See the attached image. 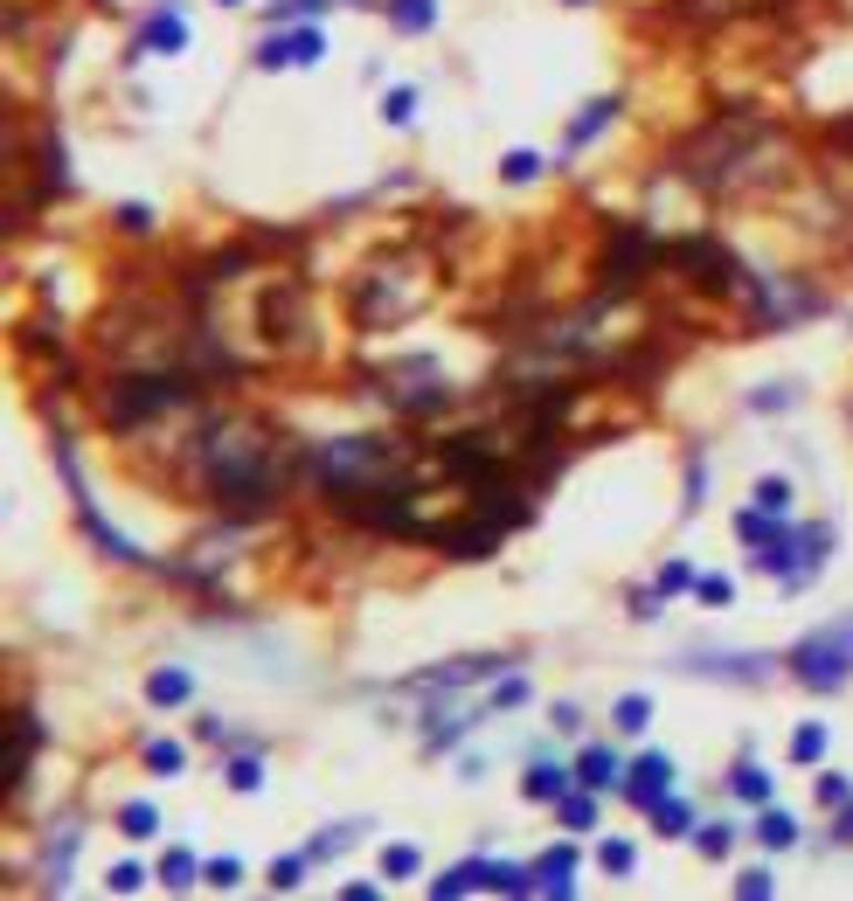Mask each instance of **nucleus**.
Wrapping results in <instances>:
<instances>
[{
	"label": "nucleus",
	"mask_w": 853,
	"mask_h": 901,
	"mask_svg": "<svg viewBox=\"0 0 853 901\" xmlns=\"http://www.w3.org/2000/svg\"><path fill=\"white\" fill-rule=\"evenodd\" d=\"M305 479V444H284L278 430H264L257 417L237 409H216L201 417L188 437V485L201 506H216L222 521H264L284 506V493Z\"/></svg>",
	"instance_id": "f257e3e1"
},
{
	"label": "nucleus",
	"mask_w": 853,
	"mask_h": 901,
	"mask_svg": "<svg viewBox=\"0 0 853 901\" xmlns=\"http://www.w3.org/2000/svg\"><path fill=\"white\" fill-rule=\"evenodd\" d=\"M49 458H56V472H63V493H70V513L84 521V534H91V548L105 555V562H118V569H167V562H153L146 548H133L105 513H97V493H91V479H84V465H76V444H70V430H56L49 437Z\"/></svg>",
	"instance_id": "f03ea898"
},
{
	"label": "nucleus",
	"mask_w": 853,
	"mask_h": 901,
	"mask_svg": "<svg viewBox=\"0 0 853 901\" xmlns=\"http://www.w3.org/2000/svg\"><path fill=\"white\" fill-rule=\"evenodd\" d=\"M784 673L805 687V693H840V687L853 680V610L798 638V646L784 652Z\"/></svg>",
	"instance_id": "7ed1b4c3"
},
{
	"label": "nucleus",
	"mask_w": 853,
	"mask_h": 901,
	"mask_svg": "<svg viewBox=\"0 0 853 901\" xmlns=\"http://www.w3.org/2000/svg\"><path fill=\"white\" fill-rule=\"evenodd\" d=\"M674 673H694V680H721V687H770L784 673L778 652H715V646H694L680 659H666Z\"/></svg>",
	"instance_id": "20e7f679"
},
{
	"label": "nucleus",
	"mask_w": 853,
	"mask_h": 901,
	"mask_svg": "<svg viewBox=\"0 0 853 901\" xmlns=\"http://www.w3.org/2000/svg\"><path fill=\"white\" fill-rule=\"evenodd\" d=\"M833 541H840V527H833V521H805V527H791V541L778 548V569H770L784 597H805V589L819 583L825 555H833Z\"/></svg>",
	"instance_id": "39448f33"
},
{
	"label": "nucleus",
	"mask_w": 853,
	"mask_h": 901,
	"mask_svg": "<svg viewBox=\"0 0 853 901\" xmlns=\"http://www.w3.org/2000/svg\"><path fill=\"white\" fill-rule=\"evenodd\" d=\"M507 652H472V659H451V666H424V673H409L403 687L409 693H458V687H486V680H500L507 673Z\"/></svg>",
	"instance_id": "423d86ee"
},
{
	"label": "nucleus",
	"mask_w": 853,
	"mask_h": 901,
	"mask_svg": "<svg viewBox=\"0 0 853 901\" xmlns=\"http://www.w3.org/2000/svg\"><path fill=\"white\" fill-rule=\"evenodd\" d=\"M736 541H742V548H749V569H778V548H784V541H791V521H784V513H763L757 500H749V506H736Z\"/></svg>",
	"instance_id": "0eeeda50"
},
{
	"label": "nucleus",
	"mask_w": 853,
	"mask_h": 901,
	"mask_svg": "<svg viewBox=\"0 0 853 901\" xmlns=\"http://www.w3.org/2000/svg\"><path fill=\"white\" fill-rule=\"evenodd\" d=\"M188 49V14H180V0H153L133 29V63L139 56H180Z\"/></svg>",
	"instance_id": "6e6552de"
},
{
	"label": "nucleus",
	"mask_w": 853,
	"mask_h": 901,
	"mask_svg": "<svg viewBox=\"0 0 853 901\" xmlns=\"http://www.w3.org/2000/svg\"><path fill=\"white\" fill-rule=\"evenodd\" d=\"M674 777H680V769H674V756H666V750H638V763H625V784H617V797H632V805L645 811L653 797L674 790Z\"/></svg>",
	"instance_id": "1a4fd4ad"
},
{
	"label": "nucleus",
	"mask_w": 853,
	"mask_h": 901,
	"mask_svg": "<svg viewBox=\"0 0 853 901\" xmlns=\"http://www.w3.org/2000/svg\"><path fill=\"white\" fill-rule=\"evenodd\" d=\"M569 790H576V769L555 763V756L534 742V750H528V769H521V797H528V805H562Z\"/></svg>",
	"instance_id": "9d476101"
},
{
	"label": "nucleus",
	"mask_w": 853,
	"mask_h": 901,
	"mask_svg": "<svg viewBox=\"0 0 853 901\" xmlns=\"http://www.w3.org/2000/svg\"><path fill=\"white\" fill-rule=\"evenodd\" d=\"M35 750H42V714L35 708H14L8 714V797H21V784H29Z\"/></svg>",
	"instance_id": "9b49d317"
},
{
	"label": "nucleus",
	"mask_w": 853,
	"mask_h": 901,
	"mask_svg": "<svg viewBox=\"0 0 853 901\" xmlns=\"http://www.w3.org/2000/svg\"><path fill=\"white\" fill-rule=\"evenodd\" d=\"M76 846H84V818H56V832L42 839V888H49V894H63V888H70V860H76Z\"/></svg>",
	"instance_id": "f8f14e48"
},
{
	"label": "nucleus",
	"mask_w": 853,
	"mask_h": 901,
	"mask_svg": "<svg viewBox=\"0 0 853 901\" xmlns=\"http://www.w3.org/2000/svg\"><path fill=\"white\" fill-rule=\"evenodd\" d=\"M617 112H625V97H597L590 112H576V118H569V133H562V160H576L583 146H597V139L611 133V125H617Z\"/></svg>",
	"instance_id": "ddd939ff"
},
{
	"label": "nucleus",
	"mask_w": 853,
	"mask_h": 901,
	"mask_svg": "<svg viewBox=\"0 0 853 901\" xmlns=\"http://www.w3.org/2000/svg\"><path fill=\"white\" fill-rule=\"evenodd\" d=\"M569 769H576V784H583V790H617V784H625V763H617L611 742H583Z\"/></svg>",
	"instance_id": "4468645a"
},
{
	"label": "nucleus",
	"mask_w": 853,
	"mask_h": 901,
	"mask_svg": "<svg viewBox=\"0 0 853 901\" xmlns=\"http://www.w3.org/2000/svg\"><path fill=\"white\" fill-rule=\"evenodd\" d=\"M195 701V673H188V666H153V673H146V708H188Z\"/></svg>",
	"instance_id": "2eb2a0df"
},
{
	"label": "nucleus",
	"mask_w": 853,
	"mask_h": 901,
	"mask_svg": "<svg viewBox=\"0 0 853 901\" xmlns=\"http://www.w3.org/2000/svg\"><path fill=\"white\" fill-rule=\"evenodd\" d=\"M534 881H541L549 901H569L576 894V846H549V853L534 860Z\"/></svg>",
	"instance_id": "dca6fc26"
},
{
	"label": "nucleus",
	"mask_w": 853,
	"mask_h": 901,
	"mask_svg": "<svg viewBox=\"0 0 853 901\" xmlns=\"http://www.w3.org/2000/svg\"><path fill=\"white\" fill-rule=\"evenodd\" d=\"M486 867H493L486 853H472V860L445 867V873H437V881H430V901H458V894H479V888H486Z\"/></svg>",
	"instance_id": "f3484780"
},
{
	"label": "nucleus",
	"mask_w": 853,
	"mask_h": 901,
	"mask_svg": "<svg viewBox=\"0 0 853 901\" xmlns=\"http://www.w3.org/2000/svg\"><path fill=\"white\" fill-rule=\"evenodd\" d=\"M645 818H653V832H659V839H687L694 826H701V818H694V805H687V797H674V790L653 797V805H645Z\"/></svg>",
	"instance_id": "a211bd4d"
},
{
	"label": "nucleus",
	"mask_w": 853,
	"mask_h": 901,
	"mask_svg": "<svg viewBox=\"0 0 853 901\" xmlns=\"http://www.w3.org/2000/svg\"><path fill=\"white\" fill-rule=\"evenodd\" d=\"M368 826H375V818H341V826H326L320 839H305V860H313V867L341 860V853H347V846H354L361 832H368Z\"/></svg>",
	"instance_id": "6ab92c4d"
},
{
	"label": "nucleus",
	"mask_w": 853,
	"mask_h": 901,
	"mask_svg": "<svg viewBox=\"0 0 853 901\" xmlns=\"http://www.w3.org/2000/svg\"><path fill=\"white\" fill-rule=\"evenodd\" d=\"M729 797H736V805H749V811H763V805H770V769H757V756H736Z\"/></svg>",
	"instance_id": "aec40b11"
},
{
	"label": "nucleus",
	"mask_w": 853,
	"mask_h": 901,
	"mask_svg": "<svg viewBox=\"0 0 853 901\" xmlns=\"http://www.w3.org/2000/svg\"><path fill=\"white\" fill-rule=\"evenodd\" d=\"M749 402V417H784V409H798V402H805V381H763V389H749L742 396Z\"/></svg>",
	"instance_id": "412c9836"
},
{
	"label": "nucleus",
	"mask_w": 853,
	"mask_h": 901,
	"mask_svg": "<svg viewBox=\"0 0 853 901\" xmlns=\"http://www.w3.org/2000/svg\"><path fill=\"white\" fill-rule=\"evenodd\" d=\"M222 784L237 790V797H257V790H264V750L250 742L243 756H229V763H222Z\"/></svg>",
	"instance_id": "4be33fe9"
},
{
	"label": "nucleus",
	"mask_w": 853,
	"mask_h": 901,
	"mask_svg": "<svg viewBox=\"0 0 853 901\" xmlns=\"http://www.w3.org/2000/svg\"><path fill=\"white\" fill-rule=\"evenodd\" d=\"M749 832H757V839L770 846V853H791V846H798V818H791L784 805H763V811H757V826H749Z\"/></svg>",
	"instance_id": "5701e85b"
},
{
	"label": "nucleus",
	"mask_w": 853,
	"mask_h": 901,
	"mask_svg": "<svg viewBox=\"0 0 853 901\" xmlns=\"http://www.w3.org/2000/svg\"><path fill=\"white\" fill-rule=\"evenodd\" d=\"M486 894H541L534 860H528V867H521V860H493V867H486Z\"/></svg>",
	"instance_id": "b1692460"
},
{
	"label": "nucleus",
	"mask_w": 853,
	"mask_h": 901,
	"mask_svg": "<svg viewBox=\"0 0 853 901\" xmlns=\"http://www.w3.org/2000/svg\"><path fill=\"white\" fill-rule=\"evenodd\" d=\"M201 867H209V860H195L188 846H167V853H160V888H174V894H188V888L201 881Z\"/></svg>",
	"instance_id": "393cba45"
},
{
	"label": "nucleus",
	"mask_w": 853,
	"mask_h": 901,
	"mask_svg": "<svg viewBox=\"0 0 853 901\" xmlns=\"http://www.w3.org/2000/svg\"><path fill=\"white\" fill-rule=\"evenodd\" d=\"M382 14H389L403 35H430L437 29V0H382Z\"/></svg>",
	"instance_id": "a878e982"
},
{
	"label": "nucleus",
	"mask_w": 853,
	"mask_h": 901,
	"mask_svg": "<svg viewBox=\"0 0 853 901\" xmlns=\"http://www.w3.org/2000/svg\"><path fill=\"white\" fill-rule=\"evenodd\" d=\"M139 763L153 769V777H180V763H188V750H180L174 735H146V742H139Z\"/></svg>",
	"instance_id": "bb28decb"
},
{
	"label": "nucleus",
	"mask_w": 853,
	"mask_h": 901,
	"mask_svg": "<svg viewBox=\"0 0 853 901\" xmlns=\"http://www.w3.org/2000/svg\"><path fill=\"white\" fill-rule=\"evenodd\" d=\"M736 832L742 826H729V818H708V826H694V853H701V860H729L736 853Z\"/></svg>",
	"instance_id": "cd10ccee"
},
{
	"label": "nucleus",
	"mask_w": 853,
	"mask_h": 901,
	"mask_svg": "<svg viewBox=\"0 0 853 901\" xmlns=\"http://www.w3.org/2000/svg\"><path fill=\"white\" fill-rule=\"evenodd\" d=\"M284 56H292V70H313V63H326V35L305 21V29H284Z\"/></svg>",
	"instance_id": "c85d7f7f"
},
{
	"label": "nucleus",
	"mask_w": 853,
	"mask_h": 901,
	"mask_svg": "<svg viewBox=\"0 0 853 901\" xmlns=\"http://www.w3.org/2000/svg\"><path fill=\"white\" fill-rule=\"evenodd\" d=\"M417 112H424V91H417V84H396L389 97H382V125H396V133H409Z\"/></svg>",
	"instance_id": "c756f323"
},
{
	"label": "nucleus",
	"mask_w": 853,
	"mask_h": 901,
	"mask_svg": "<svg viewBox=\"0 0 853 901\" xmlns=\"http://www.w3.org/2000/svg\"><path fill=\"white\" fill-rule=\"evenodd\" d=\"M528 180H541V153L534 146L500 153V188H528Z\"/></svg>",
	"instance_id": "7c9ffc66"
},
{
	"label": "nucleus",
	"mask_w": 853,
	"mask_h": 901,
	"mask_svg": "<svg viewBox=\"0 0 853 901\" xmlns=\"http://www.w3.org/2000/svg\"><path fill=\"white\" fill-rule=\"evenodd\" d=\"M749 500H757L763 513H791V500H798V485H791L784 472H763L757 485H749Z\"/></svg>",
	"instance_id": "2f4dec72"
},
{
	"label": "nucleus",
	"mask_w": 853,
	"mask_h": 901,
	"mask_svg": "<svg viewBox=\"0 0 853 901\" xmlns=\"http://www.w3.org/2000/svg\"><path fill=\"white\" fill-rule=\"evenodd\" d=\"M825 742H833V735H825V721H805V729H791V763H798V769L825 763Z\"/></svg>",
	"instance_id": "473e14b6"
},
{
	"label": "nucleus",
	"mask_w": 853,
	"mask_h": 901,
	"mask_svg": "<svg viewBox=\"0 0 853 901\" xmlns=\"http://www.w3.org/2000/svg\"><path fill=\"white\" fill-rule=\"evenodd\" d=\"M555 818H562V832H590V826H597V797L576 784V790H569L562 805H555Z\"/></svg>",
	"instance_id": "72a5a7b5"
},
{
	"label": "nucleus",
	"mask_w": 853,
	"mask_h": 901,
	"mask_svg": "<svg viewBox=\"0 0 853 901\" xmlns=\"http://www.w3.org/2000/svg\"><path fill=\"white\" fill-rule=\"evenodd\" d=\"M645 721H653V701H645V693H617L611 729H617V735H645Z\"/></svg>",
	"instance_id": "f704fd0d"
},
{
	"label": "nucleus",
	"mask_w": 853,
	"mask_h": 901,
	"mask_svg": "<svg viewBox=\"0 0 853 901\" xmlns=\"http://www.w3.org/2000/svg\"><path fill=\"white\" fill-rule=\"evenodd\" d=\"M118 832H125V839H153V832H160V805H146V797L118 805Z\"/></svg>",
	"instance_id": "c9c22d12"
},
{
	"label": "nucleus",
	"mask_w": 853,
	"mask_h": 901,
	"mask_svg": "<svg viewBox=\"0 0 853 901\" xmlns=\"http://www.w3.org/2000/svg\"><path fill=\"white\" fill-rule=\"evenodd\" d=\"M424 867V853L409 839H396V846H382V881H409V873Z\"/></svg>",
	"instance_id": "e433bc0d"
},
{
	"label": "nucleus",
	"mask_w": 853,
	"mask_h": 901,
	"mask_svg": "<svg viewBox=\"0 0 853 901\" xmlns=\"http://www.w3.org/2000/svg\"><path fill=\"white\" fill-rule=\"evenodd\" d=\"M146 881H160V867H139V860H118V867L105 873V888H112V894H139Z\"/></svg>",
	"instance_id": "4c0bfd02"
},
{
	"label": "nucleus",
	"mask_w": 853,
	"mask_h": 901,
	"mask_svg": "<svg viewBox=\"0 0 853 901\" xmlns=\"http://www.w3.org/2000/svg\"><path fill=\"white\" fill-rule=\"evenodd\" d=\"M528 693H534V687H528V680H521V673H513V666H507V673L493 680V693H486V708H493V714H507V708H521Z\"/></svg>",
	"instance_id": "58836bf2"
},
{
	"label": "nucleus",
	"mask_w": 853,
	"mask_h": 901,
	"mask_svg": "<svg viewBox=\"0 0 853 901\" xmlns=\"http://www.w3.org/2000/svg\"><path fill=\"white\" fill-rule=\"evenodd\" d=\"M305 873H313V860H305V846H299V853H278V860H271V888H278V894H292V888L305 881Z\"/></svg>",
	"instance_id": "ea45409f"
},
{
	"label": "nucleus",
	"mask_w": 853,
	"mask_h": 901,
	"mask_svg": "<svg viewBox=\"0 0 853 901\" xmlns=\"http://www.w3.org/2000/svg\"><path fill=\"white\" fill-rule=\"evenodd\" d=\"M326 8H341V0H278V8H264V21H320Z\"/></svg>",
	"instance_id": "a19ab883"
},
{
	"label": "nucleus",
	"mask_w": 853,
	"mask_h": 901,
	"mask_svg": "<svg viewBox=\"0 0 853 901\" xmlns=\"http://www.w3.org/2000/svg\"><path fill=\"white\" fill-rule=\"evenodd\" d=\"M597 867H604V873H617V881H625V873L638 867V853H632V839H604V846H597Z\"/></svg>",
	"instance_id": "79ce46f5"
},
{
	"label": "nucleus",
	"mask_w": 853,
	"mask_h": 901,
	"mask_svg": "<svg viewBox=\"0 0 853 901\" xmlns=\"http://www.w3.org/2000/svg\"><path fill=\"white\" fill-rule=\"evenodd\" d=\"M201 881H209V888H222V894H229V888L243 881V860H237V853H216L209 867H201Z\"/></svg>",
	"instance_id": "37998d69"
},
{
	"label": "nucleus",
	"mask_w": 853,
	"mask_h": 901,
	"mask_svg": "<svg viewBox=\"0 0 853 901\" xmlns=\"http://www.w3.org/2000/svg\"><path fill=\"white\" fill-rule=\"evenodd\" d=\"M770 894H778V873H770V867H749L742 881H736V901H770Z\"/></svg>",
	"instance_id": "c03bdc74"
},
{
	"label": "nucleus",
	"mask_w": 853,
	"mask_h": 901,
	"mask_svg": "<svg viewBox=\"0 0 853 901\" xmlns=\"http://www.w3.org/2000/svg\"><path fill=\"white\" fill-rule=\"evenodd\" d=\"M250 63L264 70V76H278V70H292V56H284V35H264V42L250 49Z\"/></svg>",
	"instance_id": "a18cd8bd"
},
{
	"label": "nucleus",
	"mask_w": 853,
	"mask_h": 901,
	"mask_svg": "<svg viewBox=\"0 0 853 901\" xmlns=\"http://www.w3.org/2000/svg\"><path fill=\"white\" fill-rule=\"evenodd\" d=\"M653 583H659V597H687V589H694V562H666Z\"/></svg>",
	"instance_id": "49530a36"
},
{
	"label": "nucleus",
	"mask_w": 853,
	"mask_h": 901,
	"mask_svg": "<svg viewBox=\"0 0 853 901\" xmlns=\"http://www.w3.org/2000/svg\"><path fill=\"white\" fill-rule=\"evenodd\" d=\"M708 506V458L694 451V465H687V513H701Z\"/></svg>",
	"instance_id": "de8ad7c7"
},
{
	"label": "nucleus",
	"mask_w": 853,
	"mask_h": 901,
	"mask_svg": "<svg viewBox=\"0 0 853 901\" xmlns=\"http://www.w3.org/2000/svg\"><path fill=\"white\" fill-rule=\"evenodd\" d=\"M625 610L638 617V625H653V617H659V583H653V589H638V583H632V589H625Z\"/></svg>",
	"instance_id": "09e8293b"
},
{
	"label": "nucleus",
	"mask_w": 853,
	"mask_h": 901,
	"mask_svg": "<svg viewBox=\"0 0 853 901\" xmlns=\"http://www.w3.org/2000/svg\"><path fill=\"white\" fill-rule=\"evenodd\" d=\"M694 597H701V604H715V610H721V604L736 597V583H729V576H694Z\"/></svg>",
	"instance_id": "8fccbe9b"
},
{
	"label": "nucleus",
	"mask_w": 853,
	"mask_h": 901,
	"mask_svg": "<svg viewBox=\"0 0 853 901\" xmlns=\"http://www.w3.org/2000/svg\"><path fill=\"white\" fill-rule=\"evenodd\" d=\"M549 729H555V735H583V708H576V701H555V708H549Z\"/></svg>",
	"instance_id": "3c124183"
},
{
	"label": "nucleus",
	"mask_w": 853,
	"mask_h": 901,
	"mask_svg": "<svg viewBox=\"0 0 853 901\" xmlns=\"http://www.w3.org/2000/svg\"><path fill=\"white\" fill-rule=\"evenodd\" d=\"M118 229H125V237H133V229L146 237V229H153V209H146V201H118Z\"/></svg>",
	"instance_id": "603ef678"
},
{
	"label": "nucleus",
	"mask_w": 853,
	"mask_h": 901,
	"mask_svg": "<svg viewBox=\"0 0 853 901\" xmlns=\"http://www.w3.org/2000/svg\"><path fill=\"white\" fill-rule=\"evenodd\" d=\"M846 797H853V784H846V777H819V805H825V811H840Z\"/></svg>",
	"instance_id": "864d4df0"
},
{
	"label": "nucleus",
	"mask_w": 853,
	"mask_h": 901,
	"mask_svg": "<svg viewBox=\"0 0 853 901\" xmlns=\"http://www.w3.org/2000/svg\"><path fill=\"white\" fill-rule=\"evenodd\" d=\"M195 735H201V742H209V750H222V742H237V735H229V729H222V721H195Z\"/></svg>",
	"instance_id": "5fc2aeb1"
},
{
	"label": "nucleus",
	"mask_w": 853,
	"mask_h": 901,
	"mask_svg": "<svg viewBox=\"0 0 853 901\" xmlns=\"http://www.w3.org/2000/svg\"><path fill=\"white\" fill-rule=\"evenodd\" d=\"M382 881H341V901H375Z\"/></svg>",
	"instance_id": "6e6d98bb"
},
{
	"label": "nucleus",
	"mask_w": 853,
	"mask_h": 901,
	"mask_svg": "<svg viewBox=\"0 0 853 901\" xmlns=\"http://www.w3.org/2000/svg\"><path fill=\"white\" fill-rule=\"evenodd\" d=\"M833 846H853V797L840 805V826H833Z\"/></svg>",
	"instance_id": "4d7b16f0"
},
{
	"label": "nucleus",
	"mask_w": 853,
	"mask_h": 901,
	"mask_svg": "<svg viewBox=\"0 0 853 901\" xmlns=\"http://www.w3.org/2000/svg\"><path fill=\"white\" fill-rule=\"evenodd\" d=\"M216 8H243V0H216Z\"/></svg>",
	"instance_id": "13d9d810"
},
{
	"label": "nucleus",
	"mask_w": 853,
	"mask_h": 901,
	"mask_svg": "<svg viewBox=\"0 0 853 901\" xmlns=\"http://www.w3.org/2000/svg\"><path fill=\"white\" fill-rule=\"evenodd\" d=\"M562 8H583V0H562Z\"/></svg>",
	"instance_id": "bf43d9fd"
}]
</instances>
